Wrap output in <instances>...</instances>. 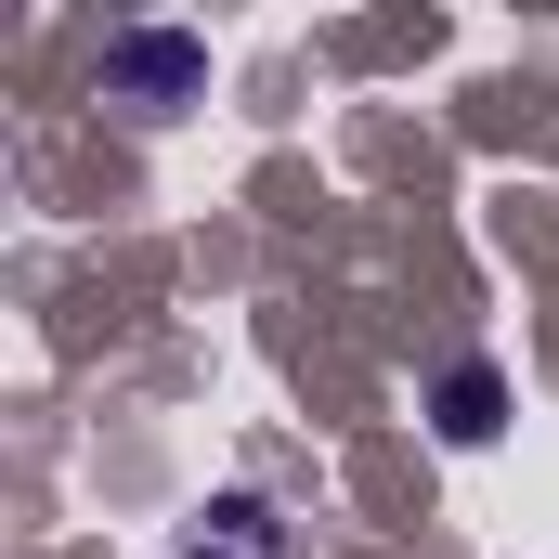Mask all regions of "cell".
<instances>
[{
    "label": "cell",
    "mask_w": 559,
    "mask_h": 559,
    "mask_svg": "<svg viewBox=\"0 0 559 559\" xmlns=\"http://www.w3.org/2000/svg\"><path fill=\"white\" fill-rule=\"evenodd\" d=\"M182 559H286V521L261 508V495H222V508H209V534H195Z\"/></svg>",
    "instance_id": "cell-1"
},
{
    "label": "cell",
    "mask_w": 559,
    "mask_h": 559,
    "mask_svg": "<svg viewBox=\"0 0 559 559\" xmlns=\"http://www.w3.org/2000/svg\"><path fill=\"white\" fill-rule=\"evenodd\" d=\"M495 404H508V391H495V365H455V378H442V429H455V442H481Z\"/></svg>",
    "instance_id": "cell-2"
}]
</instances>
